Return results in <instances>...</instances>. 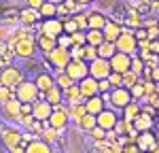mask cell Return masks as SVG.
<instances>
[{
  "instance_id": "28",
  "label": "cell",
  "mask_w": 159,
  "mask_h": 153,
  "mask_svg": "<svg viewBox=\"0 0 159 153\" xmlns=\"http://www.w3.org/2000/svg\"><path fill=\"white\" fill-rule=\"evenodd\" d=\"M43 68H45V60L40 62L36 58H30V60L24 62V72H36V75H40V72H45Z\"/></svg>"
},
{
  "instance_id": "34",
  "label": "cell",
  "mask_w": 159,
  "mask_h": 153,
  "mask_svg": "<svg viewBox=\"0 0 159 153\" xmlns=\"http://www.w3.org/2000/svg\"><path fill=\"white\" fill-rule=\"evenodd\" d=\"M104 43V34L102 30H87V45L91 47H100Z\"/></svg>"
},
{
  "instance_id": "12",
  "label": "cell",
  "mask_w": 159,
  "mask_h": 153,
  "mask_svg": "<svg viewBox=\"0 0 159 153\" xmlns=\"http://www.w3.org/2000/svg\"><path fill=\"white\" fill-rule=\"evenodd\" d=\"M110 72H112V70H110V62H108V60L98 58V60H93V62L89 64V76H91V79H96V81L108 79Z\"/></svg>"
},
{
  "instance_id": "24",
  "label": "cell",
  "mask_w": 159,
  "mask_h": 153,
  "mask_svg": "<svg viewBox=\"0 0 159 153\" xmlns=\"http://www.w3.org/2000/svg\"><path fill=\"white\" fill-rule=\"evenodd\" d=\"M85 109L89 115H93V117H98L104 109H106V104L102 102V98L100 96H93V98H89V100H85Z\"/></svg>"
},
{
  "instance_id": "61",
  "label": "cell",
  "mask_w": 159,
  "mask_h": 153,
  "mask_svg": "<svg viewBox=\"0 0 159 153\" xmlns=\"http://www.w3.org/2000/svg\"><path fill=\"white\" fill-rule=\"evenodd\" d=\"M157 28H159V21H157Z\"/></svg>"
},
{
  "instance_id": "1",
  "label": "cell",
  "mask_w": 159,
  "mask_h": 153,
  "mask_svg": "<svg viewBox=\"0 0 159 153\" xmlns=\"http://www.w3.org/2000/svg\"><path fill=\"white\" fill-rule=\"evenodd\" d=\"M24 81H25V72L19 66H4L2 72H0V85H4V87L17 89Z\"/></svg>"
},
{
  "instance_id": "25",
  "label": "cell",
  "mask_w": 159,
  "mask_h": 153,
  "mask_svg": "<svg viewBox=\"0 0 159 153\" xmlns=\"http://www.w3.org/2000/svg\"><path fill=\"white\" fill-rule=\"evenodd\" d=\"M121 113H123V119L132 123L136 117L142 113V106H140V102H138V100H132V102H129V104H127V106L121 111Z\"/></svg>"
},
{
  "instance_id": "19",
  "label": "cell",
  "mask_w": 159,
  "mask_h": 153,
  "mask_svg": "<svg viewBox=\"0 0 159 153\" xmlns=\"http://www.w3.org/2000/svg\"><path fill=\"white\" fill-rule=\"evenodd\" d=\"M136 145H138V149H140L142 153H144V151L151 153L159 142H157V138H155V134H153V132H142V134L138 136V140H136Z\"/></svg>"
},
{
  "instance_id": "51",
  "label": "cell",
  "mask_w": 159,
  "mask_h": 153,
  "mask_svg": "<svg viewBox=\"0 0 159 153\" xmlns=\"http://www.w3.org/2000/svg\"><path fill=\"white\" fill-rule=\"evenodd\" d=\"M45 4V0H28V7L34 9V11H40V7Z\"/></svg>"
},
{
  "instance_id": "46",
  "label": "cell",
  "mask_w": 159,
  "mask_h": 153,
  "mask_svg": "<svg viewBox=\"0 0 159 153\" xmlns=\"http://www.w3.org/2000/svg\"><path fill=\"white\" fill-rule=\"evenodd\" d=\"M108 81H110V85H112V89H115V87H123V75L110 72V75H108Z\"/></svg>"
},
{
  "instance_id": "48",
  "label": "cell",
  "mask_w": 159,
  "mask_h": 153,
  "mask_svg": "<svg viewBox=\"0 0 159 153\" xmlns=\"http://www.w3.org/2000/svg\"><path fill=\"white\" fill-rule=\"evenodd\" d=\"M134 38L140 43V40H148V30L147 28H138V30H134Z\"/></svg>"
},
{
  "instance_id": "14",
  "label": "cell",
  "mask_w": 159,
  "mask_h": 153,
  "mask_svg": "<svg viewBox=\"0 0 159 153\" xmlns=\"http://www.w3.org/2000/svg\"><path fill=\"white\" fill-rule=\"evenodd\" d=\"M119 119H121V117L117 115L115 109H104V111L98 115V128L110 132V130H115V126H117V121H119Z\"/></svg>"
},
{
  "instance_id": "56",
  "label": "cell",
  "mask_w": 159,
  "mask_h": 153,
  "mask_svg": "<svg viewBox=\"0 0 159 153\" xmlns=\"http://www.w3.org/2000/svg\"><path fill=\"white\" fill-rule=\"evenodd\" d=\"M151 81L159 85V66H155V68H153V72H151Z\"/></svg>"
},
{
  "instance_id": "35",
  "label": "cell",
  "mask_w": 159,
  "mask_h": 153,
  "mask_svg": "<svg viewBox=\"0 0 159 153\" xmlns=\"http://www.w3.org/2000/svg\"><path fill=\"white\" fill-rule=\"evenodd\" d=\"M76 126L81 128V130H85V132H91L93 128L98 126V117H93V115H89V113H87L85 117H83V119H81L79 123H76Z\"/></svg>"
},
{
  "instance_id": "26",
  "label": "cell",
  "mask_w": 159,
  "mask_h": 153,
  "mask_svg": "<svg viewBox=\"0 0 159 153\" xmlns=\"http://www.w3.org/2000/svg\"><path fill=\"white\" fill-rule=\"evenodd\" d=\"M40 100H47L49 104L57 106V104H61V102H64V91H61V89L55 85V87L49 89L47 94H40Z\"/></svg>"
},
{
  "instance_id": "5",
  "label": "cell",
  "mask_w": 159,
  "mask_h": 153,
  "mask_svg": "<svg viewBox=\"0 0 159 153\" xmlns=\"http://www.w3.org/2000/svg\"><path fill=\"white\" fill-rule=\"evenodd\" d=\"M47 60H49V64L53 66V72H51V75H55V72H64V70H66V66L70 64L72 58H70V51H68V49L57 47V49H53L49 53V58H47Z\"/></svg>"
},
{
  "instance_id": "59",
  "label": "cell",
  "mask_w": 159,
  "mask_h": 153,
  "mask_svg": "<svg viewBox=\"0 0 159 153\" xmlns=\"http://www.w3.org/2000/svg\"><path fill=\"white\" fill-rule=\"evenodd\" d=\"M151 153H159V145H157V147H155V149H153Z\"/></svg>"
},
{
  "instance_id": "22",
  "label": "cell",
  "mask_w": 159,
  "mask_h": 153,
  "mask_svg": "<svg viewBox=\"0 0 159 153\" xmlns=\"http://www.w3.org/2000/svg\"><path fill=\"white\" fill-rule=\"evenodd\" d=\"M25 153H53V149H51L49 142H45V140H40V138H34L28 142Z\"/></svg>"
},
{
  "instance_id": "40",
  "label": "cell",
  "mask_w": 159,
  "mask_h": 153,
  "mask_svg": "<svg viewBox=\"0 0 159 153\" xmlns=\"http://www.w3.org/2000/svg\"><path fill=\"white\" fill-rule=\"evenodd\" d=\"M15 98V89L11 87H4V85H0V104H4V102H9Z\"/></svg>"
},
{
  "instance_id": "58",
  "label": "cell",
  "mask_w": 159,
  "mask_h": 153,
  "mask_svg": "<svg viewBox=\"0 0 159 153\" xmlns=\"http://www.w3.org/2000/svg\"><path fill=\"white\" fill-rule=\"evenodd\" d=\"M45 2H53V4H61L64 0H45Z\"/></svg>"
},
{
  "instance_id": "54",
  "label": "cell",
  "mask_w": 159,
  "mask_h": 153,
  "mask_svg": "<svg viewBox=\"0 0 159 153\" xmlns=\"http://www.w3.org/2000/svg\"><path fill=\"white\" fill-rule=\"evenodd\" d=\"M148 40H159V28H148Z\"/></svg>"
},
{
  "instance_id": "52",
  "label": "cell",
  "mask_w": 159,
  "mask_h": 153,
  "mask_svg": "<svg viewBox=\"0 0 159 153\" xmlns=\"http://www.w3.org/2000/svg\"><path fill=\"white\" fill-rule=\"evenodd\" d=\"M21 117H32V104H24L21 102Z\"/></svg>"
},
{
  "instance_id": "39",
  "label": "cell",
  "mask_w": 159,
  "mask_h": 153,
  "mask_svg": "<svg viewBox=\"0 0 159 153\" xmlns=\"http://www.w3.org/2000/svg\"><path fill=\"white\" fill-rule=\"evenodd\" d=\"M129 91H132V98H134V100H142V98H147V91H144V85H142V81H140V83H138V85H134V87L129 89Z\"/></svg>"
},
{
  "instance_id": "43",
  "label": "cell",
  "mask_w": 159,
  "mask_h": 153,
  "mask_svg": "<svg viewBox=\"0 0 159 153\" xmlns=\"http://www.w3.org/2000/svg\"><path fill=\"white\" fill-rule=\"evenodd\" d=\"M70 36H72V43L76 47H85L87 45V32H81V30H79V32H74Z\"/></svg>"
},
{
  "instance_id": "57",
  "label": "cell",
  "mask_w": 159,
  "mask_h": 153,
  "mask_svg": "<svg viewBox=\"0 0 159 153\" xmlns=\"http://www.w3.org/2000/svg\"><path fill=\"white\" fill-rule=\"evenodd\" d=\"M76 2H79V4H83V7H85V4H89V2H93V0H76Z\"/></svg>"
},
{
  "instance_id": "33",
  "label": "cell",
  "mask_w": 159,
  "mask_h": 153,
  "mask_svg": "<svg viewBox=\"0 0 159 153\" xmlns=\"http://www.w3.org/2000/svg\"><path fill=\"white\" fill-rule=\"evenodd\" d=\"M125 24L129 26L132 30H138V28H142V26H144V21L140 19L138 11H134V9H132V11H129L127 15H125Z\"/></svg>"
},
{
  "instance_id": "2",
  "label": "cell",
  "mask_w": 159,
  "mask_h": 153,
  "mask_svg": "<svg viewBox=\"0 0 159 153\" xmlns=\"http://www.w3.org/2000/svg\"><path fill=\"white\" fill-rule=\"evenodd\" d=\"M15 98L19 102H24V104H34L36 100H40V89L36 87L34 79H32V81L25 79L24 83L15 89Z\"/></svg>"
},
{
  "instance_id": "23",
  "label": "cell",
  "mask_w": 159,
  "mask_h": 153,
  "mask_svg": "<svg viewBox=\"0 0 159 153\" xmlns=\"http://www.w3.org/2000/svg\"><path fill=\"white\" fill-rule=\"evenodd\" d=\"M108 24V17L102 11L89 13V30H104V26Z\"/></svg>"
},
{
  "instance_id": "53",
  "label": "cell",
  "mask_w": 159,
  "mask_h": 153,
  "mask_svg": "<svg viewBox=\"0 0 159 153\" xmlns=\"http://www.w3.org/2000/svg\"><path fill=\"white\" fill-rule=\"evenodd\" d=\"M142 113L148 115V117H155V115H157V109H155V106H151V104H147V106H142Z\"/></svg>"
},
{
  "instance_id": "41",
  "label": "cell",
  "mask_w": 159,
  "mask_h": 153,
  "mask_svg": "<svg viewBox=\"0 0 159 153\" xmlns=\"http://www.w3.org/2000/svg\"><path fill=\"white\" fill-rule=\"evenodd\" d=\"M70 58H72L74 62H85V47H76L74 45L72 49H70Z\"/></svg>"
},
{
  "instance_id": "27",
  "label": "cell",
  "mask_w": 159,
  "mask_h": 153,
  "mask_svg": "<svg viewBox=\"0 0 159 153\" xmlns=\"http://www.w3.org/2000/svg\"><path fill=\"white\" fill-rule=\"evenodd\" d=\"M19 19H21V24H25V26H32V24H36V21H43L40 15H38V11L30 9V7L19 13Z\"/></svg>"
},
{
  "instance_id": "32",
  "label": "cell",
  "mask_w": 159,
  "mask_h": 153,
  "mask_svg": "<svg viewBox=\"0 0 159 153\" xmlns=\"http://www.w3.org/2000/svg\"><path fill=\"white\" fill-rule=\"evenodd\" d=\"M55 85H57V87L61 89V91H66V89L68 87H72V85H76V83H74L72 79H70V76L66 75V72H55Z\"/></svg>"
},
{
  "instance_id": "30",
  "label": "cell",
  "mask_w": 159,
  "mask_h": 153,
  "mask_svg": "<svg viewBox=\"0 0 159 153\" xmlns=\"http://www.w3.org/2000/svg\"><path fill=\"white\" fill-rule=\"evenodd\" d=\"M68 115H70V119H72V121L79 123V121L87 115L85 104H70V106H68Z\"/></svg>"
},
{
  "instance_id": "13",
  "label": "cell",
  "mask_w": 159,
  "mask_h": 153,
  "mask_svg": "<svg viewBox=\"0 0 159 153\" xmlns=\"http://www.w3.org/2000/svg\"><path fill=\"white\" fill-rule=\"evenodd\" d=\"M51 115H53V104H49L47 100H36L32 104V117H34V121L45 123V121H49Z\"/></svg>"
},
{
  "instance_id": "47",
  "label": "cell",
  "mask_w": 159,
  "mask_h": 153,
  "mask_svg": "<svg viewBox=\"0 0 159 153\" xmlns=\"http://www.w3.org/2000/svg\"><path fill=\"white\" fill-rule=\"evenodd\" d=\"M115 134H127V121H125V119H119V121H117V126H115Z\"/></svg>"
},
{
  "instance_id": "20",
  "label": "cell",
  "mask_w": 159,
  "mask_h": 153,
  "mask_svg": "<svg viewBox=\"0 0 159 153\" xmlns=\"http://www.w3.org/2000/svg\"><path fill=\"white\" fill-rule=\"evenodd\" d=\"M121 32H123V28L119 24H115V21H110V19H108V24L104 26V30H102L104 40H108V43H117V38L121 36Z\"/></svg>"
},
{
  "instance_id": "50",
  "label": "cell",
  "mask_w": 159,
  "mask_h": 153,
  "mask_svg": "<svg viewBox=\"0 0 159 153\" xmlns=\"http://www.w3.org/2000/svg\"><path fill=\"white\" fill-rule=\"evenodd\" d=\"M89 134H91V136H93L96 140H102V138H106V130H102V128H98V126L93 128V130H91Z\"/></svg>"
},
{
  "instance_id": "16",
  "label": "cell",
  "mask_w": 159,
  "mask_h": 153,
  "mask_svg": "<svg viewBox=\"0 0 159 153\" xmlns=\"http://www.w3.org/2000/svg\"><path fill=\"white\" fill-rule=\"evenodd\" d=\"M2 115H4L7 119L19 121V119H21V102L17 100V98L4 102V104H2Z\"/></svg>"
},
{
  "instance_id": "7",
  "label": "cell",
  "mask_w": 159,
  "mask_h": 153,
  "mask_svg": "<svg viewBox=\"0 0 159 153\" xmlns=\"http://www.w3.org/2000/svg\"><path fill=\"white\" fill-rule=\"evenodd\" d=\"M0 140L4 142V147L9 149V151H13V149H17L19 145H21V140H24V134L19 132V130H15V128L7 126L0 130Z\"/></svg>"
},
{
  "instance_id": "44",
  "label": "cell",
  "mask_w": 159,
  "mask_h": 153,
  "mask_svg": "<svg viewBox=\"0 0 159 153\" xmlns=\"http://www.w3.org/2000/svg\"><path fill=\"white\" fill-rule=\"evenodd\" d=\"M93 60H98V47L85 45V62H87V64H91Z\"/></svg>"
},
{
  "instance_id": "4",
  "label": "cell",
  "mask_w": 159,
  "mask_h": 153,
  "mask_svg": "<svg viewBox=\"0 0 159 153\" xmlns=\"http://www.w3.org/2000/svg\"><path fill=\"white\" fill-rule=\"evenodd\" d=\"M115 47L119 53H127V55H138V40L134 38V30H127L123 28L121 36L117 38Z\"/></svg>"
},
{
  "instance_id": "31",
  "label": "cell",
  "mask_w": 159,
  "mask_h": 153,
  "mask_svg": "<svg viewBox=\"0 0 159 153\" xmlns=\"http://www.w3.org/2000/svg\"><path fill=\"white\" fill-rule=\"evenodd\" d=\"M40 19H53V17H57V4H53V2H45L43 7H40Z\"/></svg>"
},
{
  "instance_id": "8",
  "label": "cell",
  "mask_w": 159,
  "mask_h": 153,
  "mask_svg": "<svg viewBox=\"0 0 159 153\" xmlns=\"http://www.w3.org/2000/svg\"><path fill=\"white\" fill-rule=\"evenodd\" d=\"M68 121H70V115H68V106L64 109V102L57 104V106H53V115L49 117V126L53 130H64V128L68 126Z\"/></svg>"
},
{
  "instance_id": "37",
  "label": "cell",
  "mask_w": 159,
  "mask_h": 153,
  "mask_svg": "<svg viewBox=\"0 0 159 153\" xmlns=\"http://www.w3.org/2000/svg\"><path fill=\"white\" fill-rule=\"evenodd\" d=\"M138 83H140V76L136 75V72L127 70V72L123 75V87H125V89H132L134 85H138Z\"/></svg>"
},
{
  "instance_id": "36",
  "label": "cell",
  "mask_w": 159,
  "mask_h": 153,
  "mask_svg": "<svg viewBox=\"0 0 159 153\" xmlns=\"http://www.w3.org/2000/svg\"><path fill=\"white\" fill-rule=\"evenodd\" d=\"M72 19L76 21L81 32H87L89 30V13H76V15H72Z\"/></svg>"
},
{
  "instance_id": "17",
  "label": "cell",
  "mask_w": 159,
  "mask_h": 153,
  "mask_svg": "<svg viewBox=\"0 0 159 153\" xmlns=\"http://www.w3.org/2000/svg\"><path fill=\"white\" fill-rule=\"evenodd\" d=\"M36 47H38V51L43 53V58H49L51 51L57 49V38H51V36H45V34H38V36H36Z\"/></svg>"
},
{
  "instance_id": "18",
  "label": "cell",
  "mask_w": 159,
  "mask_h": 153,
  "mask_svg": "<svg viewBox=\"0 0 159 153\" xmlns=\"http://www.w3.org/2000/svg\"><path fill=\"white\" fill-rule=\"evenodd\" d=\"M34 83H36V87L40 89V94H47L49 89L55 87V76L51 75L49 70H45V72H40V75L34 76Z\"/></svg>"
},
{
  "instance_id": "45",
  "label": "cell",
  "mask_w": 159,
  "mask_h": 153,
  "mask_svg": "<svg viewBox=\"0 0 159 153\" xmlns=\"http://www.w3.org/2000/svg\"><path fill=\"white\" fill-rule=\"evenodd\" d=\"M74 32H79V26H76V21L72 17H68L64 21V34H74Z\"/></svg>"
},
{
  "instance_id": "6",
  "label": "cell",
  "mask_w": 159,
  "mask_h": 153,
  "mask_svg": "<svg viewBox=\"0 0 159 153\" xmlns=\"http://www.w3.org/2000/svg\"><path fill=\"white\" fill-rule=\"evenodd\" d=\"M132 100H134L132 91L125 87H115L110 91V109H115V111H123Z\"/></svg>"
},
{
  "instance_id": "60",
  "label": "cell",
  "mask_w": 159,
  "mask_h": 153,
  "mask_svg": "<svg viewBox=\"0 0 159 153\" xmlns=\"http://www.w3.org/2000/svg\"><path fill=\"white\" fill-rule=\"evenodd\" d=\"M157 117H159V109H157Z\"/></svg>"
},
{
  "instance_id": "3",
  "label": "cell",
  "mask_w": 159,
  "mask_h": 153,
  "mask_svg": "<svg viewBox=\"0 0 159 153\" xmlns=\"http://www.w3.org/2000/svg\"><path fill=\"white\" fill-rule=\"evenodd\" d=\"M11 49H13V53H15L17 58L30 60V58L36 55V38L32 36V34H25L24 38H19V40L13 45Z\"/></svg>"
},
{
  "instance_id": "42",
  "label": "cell",
  "mask_w": 159,
  "mask_h": 153,
  "mask_svg": "<svg viewBox=\"0 0 159 153\" xmlns=\"http://www.w3.org/2000/svg\"><path fill=\"white\" fill-rule=\"evenodd\" d=\"M57 47H61V49H72L74 47V43H72V36L70 34H61L60 38H57Z\"/></svg>"
},
{
  "instance_id": "10",
  "label": "cell",
  "mask_w": 159,
  "mask_h": 153,
  "mask_svg": "<svg viewBox=\"0 0 159 153\" xmlns=\"http://www.w3.org/2000/svg\"><path fill=\"white\" fill-rule=\"evenodd\" d=\"M108 62H110V70L117 72V75H125L127 70H132V55H127V53L117 51Z\"/></svg>"
},
{
  "instance_id": "15",
  "label": "cell",
  "mask_w": 159,
  "mask_h": 153,
  "mask_svg": "<svg viewBox=\"0 0 159 153\" xmlns=\"http://www.w3.org/2000/svg\"><path fill=\"white\" fill-rule=\"evenodd\" d=\"M79 89H81V96H83V100H89V98H93V96H100L98 81H96V79H91V76L83 79V81L79 83Z\"/></svg>"
},
{
  "instance_id": "38",
  "label": "cell",
  "mask_w": 159,
  "mask_h": 153,
  "mask_svg": "<svg viewBox=\"0 0 159 153\" xmlns=\"http://www.w3.org/2000/svg\"><path fill=\"white\" fill-rule=\"evenodd\" d=\"M144 68H147V64L142 62V60H140L138 55H132V72H136L138 76H142Z\"/></svg>"
},
{
  "instance_id": "62",
  "label": "cell",
  "mask_w": 159,
  "mask_h": 153,
  "mask_svg": "<svg viewBox=\"0 0 159 153\" xmlns=\"http://www.w3.org/2000/svg\"><path fill=\"white\" fill-rule=\"evenodd\" d=\"M121 153H125V151H121Z\"/></svg>"
},
{
  "instance_id": "29",
  "label": "cell",
  "mask_w": 159,
  "mask_h": 153,
  "mask_svg": "<svg viewBox=\"0 0 159 153\" xmlns=\"http://www.w3.org/2000/svg\"><path fill=\"white\" fill-rule=\"evenodd\" d=\"M115 53H117V47H115V43H108V40H104V43H102V45L98 47V58H102V60H110Z\"/></svg>"
},
{
  "instance_id": "21",
  "label": "cell",
  "mask_w": 159,
  "mask_h": 153,
  "mask_svg": "<svg viewBox=\"0 0 159 153\" xmlns=\"http://www.w3.org/2000/svg\"><path fill=\"white\" fill-rule=\"evenodd\" d=\"M132 123H134V128L140 132V134H142V132H151V130H153L155 119H153V117H148V115H144V113H140L134 121H132Z\"/></svg>"
},
{
  "instance_id": "9",
  "label": "cell",
  "mask_w": 159,
  "mask_h": 153,
  "mask_svg": "<svg viewBox=\"0 0 159 153\" xmlns=\"http://www.w3.org/2000/svg\"><path fill=\"white\" fill-rule=\"evenodd\" d=\"M64 72L70 76L74 83H81L83 79L89 76V64H87V62H74V60H70V64L66 66V70H64Z\"/></svg>"
},
{
  "instance_id": "49",
  "label": "cell",
  "mask_w": 159,
  "mask_h": 153,
  "mask_svg": "<svg viewBox=\"0 0 159 153\" xmlns=\"http://www.w3.org/2000/svg\"><path fill=\"white\" fill-rule=\"evenodd\" d=\"M98 89L100 94H106V91H112V85H110L108 79H102V81H98Z\"/></svg>"
},
{
  "instance_id": "55",
  "label": "cell",
  "mask_w": 159,
  "mask_h": 153,
  "mask_svg": "<svg viewBox=\"0 0 159 153\" xmlns=\"http://www.w3.org/2000/svg\"><path fill=\"white\" fill-rule=\"evenodd\" d=\"M157 21H159V19H148V17H147L142 28H147V30H148V28H157Z\"/></svg>"
},
{
  "instance_id": "11",
  "label": "cell",
  "mask_w": 159,
  "mask_h": 153,
  "mask_svg": "<svg viewBox=\"0 0 159 153\" xmlns=\"http://www.w3.org/2000/svg\"><path fill=\"white\" fill-rule=\"evenodd\" d=\"M40 34L45 36H51V38H60L64 34V21L53 17V19H43L40 21Z\"/></svg>"
}]
</instances>
